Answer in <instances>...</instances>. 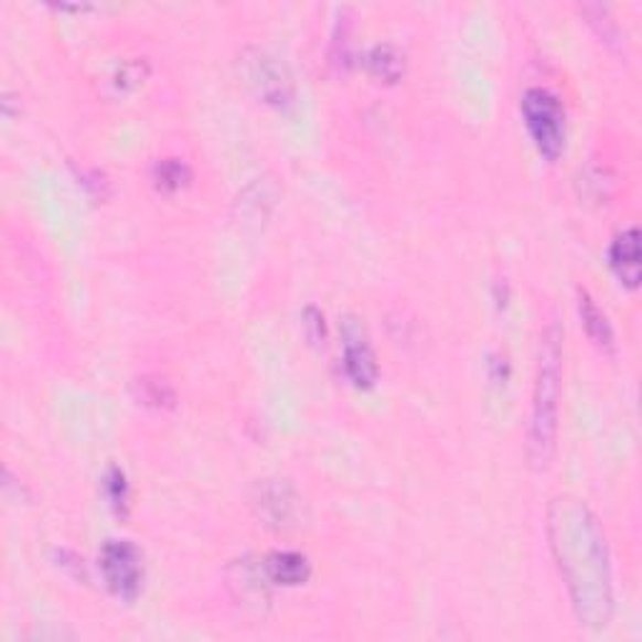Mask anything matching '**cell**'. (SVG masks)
Wrapping results in <instances>:
<instances>
[{"mask_svg": "<svg viewBox=\"0 0 642 642\" xmlns=\"http://www.w3.org/2000/svg\"><path fill=\"white\" fill-rule=\"evenodd\" d=\"M547 537L580 625L608 628L614 595L610 553L600 522L580 500L557 497L547 510Z\"/></svg>", "mask_w": 642, "mask_h": 642, "instance_id": "1", "label": "cell"}, {"mask_svg": "<svg viewBox=\"0 0 642 642\" xmlns=\"http://www.w3.org/2000/svg\"><path fill=\"white\" fill-rule=\"evenodd\" d=\"M559 397H563V329L549 321L539 339V362L527 432V454L537 470L553 462L557 445Z\"/></svg>", "mask_w": 642, "mask_h": 642, "instance_id": "2", "label": "cell"}, {"mask_svg": "<svg viewBox=\"0 0 642 642\" xmlns=\"http://www.w3.org/2000/svg\"><path fill=\"white\" fill-rule=\"evenodd\" d=\"M522 118L537 153L555 163L565 151L567 114L563 100L547 88H527L522 96Z\"/></svg>", "mask_w": 642, "mask_h": 642, "instance_id": "3", "label": "cell"}, {"mask_svg": "<svg viewBox=\"0 0 642 642\" xmlns=\"http://www.w3.org/2000/svg\"><path fill=\"white\" fill-rule=\"evenodd\" d=\"M238 71H242L244 84L252 88V94L266 106L283 111L297 98L289 68L269 51L246 49L238 56Z\"/></svg>", "mask_w": 642, "mask_h": 642, "instance_id": "4", "label": "cell"}, {"mask_svg": "<svg viewBox=\"0 0 642 642\" xmlns=\"http://www.w3.org/2000/svg\"><path fill=\"white\" fill-rule=\"evenodd\" d=\"M100 575L118 600L133 602L143 587L141 549L128 539H108L98 555Z\"/></svg>", "mask_w": 642, "mask_h": 642, "instance_id": "5", "label": "cell"}, {"mask_svg": "<svg viewBox=\"0 0 642 642\" xmlns=\"http://www.w3.org/2000/svg\"><path fill=\"white\" fill-rule=\"evenodd\" d=\"M342 350L346 379H350L356 389H372L379 379V364L360 319L346 317L342 321Z\"/></svg>", "mask_w": 642, "mask_h": 642, "instance_id": "6", "label": "cell"}, {"mask_svg": "<svg viewBox=\"0 0 642 642\" xmlns=\"http://www.w3.org/2000/svg\"><path fill=\"white\" fill-rule=\"evenodd\" d=\"M297 494L289 488L287 482L279 480H269L264 482L259 488V497H256V504H259L261 517L266 520V525L274 527H289L293 525V517H297Z\"/></svg>", "mask_w": 642, "mask_h": 642, "instance_id": "7", "label": "cell"}, {"mask_svg": "<svg viewBox=\"0 0 642 642\" xmlns=\"http://www.w3.org/2000/svg\"><path fill=\"white\" fill-rule=\"evenodd\" d=\"M610 266L622 287H628V289L640 287V277H642L640 232L635 226H630L622 234L614 236V242L610 246Z\"/></svg>", "mask_w": 642, "mask_h": 642, "instance_id": "8", "label": "cell"}, {"mask_svg": "<svg viewBox=\"0 0 642 642\" xmlns=\"http://www.w3.org/2000/svg\"><path fill=\"white\" fill-rule=\"evenodd\" d=\"M261 573L271 585L299 587L311 577V563L307 555L293 553V549H279L264 559Z\"/></svg>", "mask_w": 642, "mask_h": 642, "instance_id": "9", "label": "cell"}, {"mask_svg": "<svg viewBox=\"0 0 642 642\" xmlns=\"http://www.w3.org/2000/svg\"><path fill=\"white\" fill-rule=\"evenodd\" d=\"M577 314H580L587 339H590L600 352L612 354L614 352L612 324L608 314L598 307V301L590 297V291L587 289H577Z\"/></svg>", "mask_w": 642, "mask_h": 642, "instance_id": "10", "label": "cell"}, {"mask_svg": "<svg viewBox=\"0 0 642 642\" xmlns=\"http://www.w3.org/2000/svg\"><path fill=\"white\" fill-rule=\"evenodd\" d=\"M366 66L387 84H397L405 76V56L394 45H374L370 56H366Z\"/></svg>", "mask_w": 642, "mask_h": 642, "instance_id": "11", "label": "cell"}, {"mask_svg": "<svg viewBox=\"0 0 642 642\" xmlns=\"http://www.w3.org/2000/svg\"><path fill=\"white\" fill-rule=\"evenodd\" d=\"M153 181L159 191L176 194V191H181L191 181V171L186 163L179 159H163L153 167Z\"/></svg>", "mask_w": 642, "mask_h": 642, "instance_id": "12", "label": "cell"}, {"mask_svg": "<svg viewBox=\"0 0 642 642\" xmlns=\"http://www.w3.org/2000/svg\"><path fill=\"white\" fill-rule=\"evenodd\" d=\"M104 494L108 504H111V510L116 515H126L128 512V497H131V490H128V480L124 470H118V467H111V470L106 472L104 477Z\"/></svg>", "mask_w": 642, "mask_h": 642, "instance_id": "13", "label": "cell"}, {"mask_svg": "<svg viewBox=\"0 0 642 642\" xmlns=\"http://www.w3.org/2000/svg\"><path fill=\"white\" fill-rule=\"evenodd\" d=\"M582 13L587 15V23L598 31L600 39L608 45H620V29L618 21L610 15L604 6H582Z\"/></svg>", "mask_w": 642, "mask_h": 642, "instance_id": "14", "label": "cell"}, {"mask_svg": "<svg viewBox=\"0 0 642 642\" xmlns=\"http://www.w3.org/2000/svg\"><path fill=\"white\" fill-rule=\"evenodd\" d=\"M304 332H307V339L314 346H324L327 342V327H324V314L317 307H307L304 309Z\"/></svg>", "mask_w": 642, "mask_h": 642, "instance_id": "15", "label": "cell"}]
</instances>
